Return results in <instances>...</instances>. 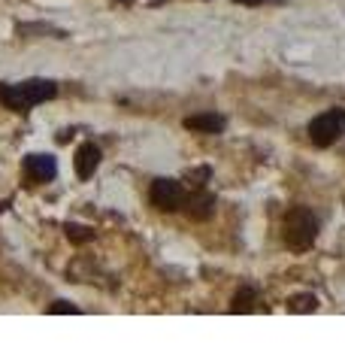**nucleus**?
I'll use <instances>...</instances> for the list:
<instances>
[{"label":"nucleus","mask_w":345,"mask_h":364,"mask_svg":"<svg viewBox=\"0 0 345 364\" xmlns=\"http://www.w3.org/2000/svg\"><path fill=\"white\" fill-rule=\"evenodd\" d=\"M58 95V85L52 79H28V82H18V85H9V82H0V104L13 112H25L37 104H45Z\"/></svg>","instance_id":"1"},{"label":"nucleus","mask_w":345,"mask_h":364,"mask_svg":"<svg viewBox=\"0 0 345 364\" xmlns=\"http://www.w3.org/2000/svg\"><path fill=\"white\" fill-rule=\"evenodd\" d=\"M318 237V219L312 210L306 207H291L285 215V243L294 252H306Z\"/></svg>","instance_id":"2"},{"label":"nucleus","mask_w":345,"mask_h":364,"mask_svg":"<svg viewBox=\"0 0 345 364\" xmlns=\"http://www.w3.org/2000/svg\"><path fill=\"white\" fill-rule=\"evenodd\" d=\"M342 134H345V109L342 107H333V109L321 112V116H315L309 122V140H312L318 149L333 146Z\"/></svg>","instance_id":"3"},{"label":"nucleus","mask_w":345,"mask_h":364,"mask_svg":"<svg viewBox=\"0 0 345 364\" xmlns=\"http://www.w3.org/2000/svg\"><path fill=\"white\" fill-rule=\"evenodd\" d=\"M148 198H152V203H155L158 210L172 213V210L182 207V200H185V191H182V182L160 176V179L152 182V188H148Z\"/></svg>","instance_id":"4"},{"label":"nucleus","mask_w":345,"mask_h":364,"mask_svg":"<svg viewBox=\"0 0 345 364\" xmlns=\"http://www.w3.org/2000/svg\"><path fill=\"white\" fill-rule=\"evenodd\" d=\"M58 173V164L52 155H28L25 158V176L28 182H52Z\"/></svg>","instance_id":"5"},{"label":"nucleus","mask_w":345,"mask_h":364,"mask_svg":"<svg viewBox=\"0 0 345 364\" xmlns=\"http://www.w3.org/2000/svg\"><path fill=\"white\" fill-rule=\"evenodd\" d=\"M100 164V149L94 143H82L76 149V176L79 179H88V176H94V170Z\"/></svg>","instance_id":"6"},{"label":"nucleus","mask_w":345,"mask_h":364,"mask_svg":"<svg viewBox=\"0 0 345 364\" xmlns=\"http://www.w3.org/2000/svg\"><path fill=\"white\" fill-rule=\"evenodd\" d=\"M182 203H185V213L191 215V219H197V222H206L215 213V198L206 195V191H197V195L185 198Z\"/></svg>","instance_id":"7"},{"label":"nucleus","mask_w":345,"mask_h":364,"mask_svg":"<svg viewBox=\"0 0 345 364\" xmlns=\"http://www.w3.org/2000/svg\"><path fill=\"white\" fill-rule=\"evenodd\" d=\"M185 128L188 131H197V134H221L224 131V116H218V112H200V116H188L185 119Z\"/></svg>","instance_id":"8"},{"label":"nucleus","mask_w":345,"mask_h":364,"mask_svg":"<svg viewBox=\"0 0 345 364\" xmlns=\"http://www.w3.org/2000/svg\"><path fill=\"white\" fill-rule=\"evenodd\" d=\"M255 304H258V289L243 286V289L236 291V298H234V304H230V310H234V313H251V310H255Z\"/></svg>","instance_id":"9"},{"label":"nucleus","mask_w":345,"mask_h":364,"mask_svg":"<svg viewBox=\"0 0 345 364\" xmlns=\"http://www.w3.org/2000/svg\"><path fill=\"white\" fill-rule=\"evenodd\" d=\"M64 234H67V240L76 243V246H82V243H88L91 237H94V231H91L88 225H76V222H67L64 225Z\"/></svg>","instance_id":"10"},{"label":"nucleus","mask_w":345,"mask_h":364,"mask_svg":"<svg viewBox=\"0 0 345 364\" xmlns=\"http://www.w3.org/2000/svg\"><path fill=\"white\" fill-rule=\"evenodd\" d=\"M288 310L291 313H315L318 310V298L315 294H294V298L288 301Z\"/></svg>","instance_id":"11"},{"label":"nucleus","mask_w":345,"mask_h":364,"mask_svg":"<svg viewBox=\"0 0 345 364\" xmlns=\"http://www.w3.org/2000/svg\"><path fill=\"white\" fill-rule=\"evenodd\" d=\"M49 313H52V316H58V313H79V306H73L70 301H55V304L49 306Z\"/></svg>","instance_id":"12"},{"label":"nucleus","mask_w":345,"mask_h":364,"mask_svg":"<svg viewBox=\"0 0 345 364\" xmlns=\"http://www.w3.org/2000/svg\"><path fill=\"white\" fill-rule=\"evenodd\" d=\"M236 4H243V6H261V4H273V0H236Z\"/></svg>","instance_id":"13"},{"label":"nucleus","mask_w":345,"mask_h":364,"mask_svg":"<svg viewBox=\"0 0 345 364\" xmlns=\"http://www.w3.org/2000/svg\"><path fill=\"white\" fill-rule=\"evenodd\" d=\"M124 4H131V0H124Z\"/></svg>","instance_id":"14"}]
</instances>
